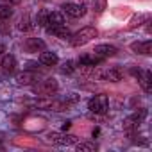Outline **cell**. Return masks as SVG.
<instances>
[{
	"mask_svg": "<svg viewBox=\"0 0 152 152\" xmlns=\"http://www.w3.org/2000/svg\"><path fill=\"white\" fill-rule=\"evenodd\" d=\"M4 52H6V47H4V45H2V43H0V56H2V54H4Z\"/></svg>",
	"mask_w": 152,
	"mask_h": 152,
	"instance_id": "cell-24",
	"label": "cell"
},
{
	"mask_svg": "<svg viewBox=\"0 0 152 152\" xmlns=\"http://www.w3.org/2000/svg\"><path fill=\"white\" fill-rule=\"evenodd\" d=\"M47 31H48V34H52V36H56V38H59V39H70V36H72V32H70V29L63 23V25H54V27H47Z\"/></svg>",
	"mask_w": 152,
	"mask_h": 152,
	"instance_id": "cell-11",
	"label": "cell"
},
{
	"mask_svg": "<svg viewBox=\"0 0 152 152\" xmlns=\"http://www.w3.org/2000/svg\"><path fill=\"white\" fill-rule=\"evenodd\" d=\"M131 50L134 54H141V56H148L152 54V41L150 39H145V41H134L131 45Z\"/></svg>",
	"mask_w": 152,
	"mask_h": 152,
	"instance_id": "cell-10",
	"label": "cell"
},
{
	"mask_svg": "<svg viewBox=\"0 0 152 152\" xmlns=\"http://www.w3.org/2000/svg\"><path fill=\"white\" fill-rule=\"evenodd\" d=\"M34 81H36V75H34L32 72H29V70H25V72H22V73H18V75H16V83H18L20 86L32 84Z\"/></svg>",
	"mask_w": 152,
	"mask_h": 152,
	"instance_id": "cell-15",
	"label": "cell"
},
{
	"mask_svg": "<svg viewBox=\"0 0 152 152\" xmlns=\"http://www.w3.org/2000/svg\"><path fill=\"white\" fill-rule=\"evenodd\" d=\"M0 66H2V72L11 75L16 72V57L13 54H4L2 56V61H0Z\"/></svg>",
	"mask_w": 152,
	"mask_h": 152,
	"instance_id": "cell-9",
	"label": "cell"
},
{
	"mask_svg": "<svg viewBox=\"0 0 152 152\" xmlns=\"http://www.w3.org/2000/svg\"><path fill=\"white\" fill-rule=\"evenodd\" d=\"M2 2L7 6H15V4H20V0H2Z\"/></svg>",
	"mask_w": 152,
	"mask_h": 152,
	"instance_id": "cell-23",
	"label": "cell"
},
{
	"mask_svg": "<svg viewBox=\"0 0 152 152\" xmlns=\"http://www.w3.org/2000/svg\"><path fill=\"white\" fill-rule=\"evenodd\" d=\"M97 36H99V32H97L95 27H84L79 32H75L73 36H70V39H72V45L73 47H83V45L90 43L91 39H95Z\"/></svg>",
	"mask_w": 152,
	"mask_h": 152,
	"instance_id": "cell-1",
	"label": "cell"
},
{
	"mask_svg": "<svg viewBox=\"0 0 152 152\" xmlns=\"http://www.w3.org/2000/svg\"><path fill=\"white\" fill-rule=\"evenodd\" d=\"M61 9H63L68 16H72V18H83V16L86 15V6H83V4L66 2V4L61 6Z\"/></svg>",
	"mask_w": 152,
	"mask_h": 152,
	"instance_id": "cell-7",
	"label": "cell"
},
{
	"mask_svg": "<svg viewBox=\"0 0 152 152\" xmlns=\"http://www.w3.org/2000/svg\"><path fill=\"white\" fill-rule=\"evenodd\" d=\"M131 73L138 79V83H140V86H141V90L145 93L152 91V73L148 70H145V72H141V70H131Z\"/></svg>",
	"mask_w": 152,
	"mask_h": 152,
	"instance_id": "cell-5",
	"label": "cell"
},
{
	"mask_svg": "<svg viewBox=\"0 0 152 152\" xmlns=\"http://www.w3.org/2000/svg\"><path fill=\"white\" fill-rule=\"evenodd\" d=\"M75 148H77L79 152H95L99 147H97L95 143H90V141H86V143H77V147H75Z\"/></svg>",
	"mask_w": 152,
	"mask_h": 152,
	"instance_id": "cell-19",
	"label": "cell"
},
{
	"mask_svg": "<svg viewBox=\"0 0 152 152\" xmlns=\"http://www.w3.org/2000/svg\"><path fill=\"white\" fill-rule=\"evenodd\" d=\"M11 15H13L11 6H7V4H2V6H0V20H9Z\"/></svg>",
	"mask_w": 152,
	"mask_h": 152,
	"instance_id": "cell-20",
	"label": "cell"
},
{
	"mask_svg": "<svg viewBox=\"0 0 152 152\" xmlns=\"http://www.w3.org/2000/svg\"><path fill=\"white\" fill-rule=\"evenodd\" d=\"M39 63L43 64V66H56L57 63H59V57H57V54L56 52H41L39 54Z\"/></svg>",
	"mask_w": 152,
	"mask_h": 152,
	"instance_id": "cell-13",
	"label": "cell"
},
{
	"mask_svg": "<svg viewBox=\"0 0 152 152\" xmlns=\"http://www.w3.org/2000/svg\"><path fill=\"white\" fill-rule=\"evenodd\" d=\"M25 50L31 52V54L43 52V50H45V41L39 39V38H29V39L25 41Z\"/></svg>",
	"mask_w": 152,
	"mask_h": 152,
	"instance_id": "cell-12",
	"label": "cell"
},
{
	"mask_svg": "<svg viewBox=\"0 0 152 152\" xmlns=\"http://www.w3.org/2000/svg\"><path fill=\"white\" fill-rule=\"evenodd\" d=\"M57 81L56 79H45L41 83H38L34 86V93H38L39 97H52L57 91Z\"/></svg>",
	"mask_w": 152,
	"mask_h": 152,
	"instance_id": "cell-3",
	"label": "cell"
},
{
	"mask_svg": "<svg viewBox=\"0 0 152 152\" xmlns=\"http://www.w3.org/2000/svg\"><path fill=\"white\" fill-rule=\"evenodd\" d=\"M0 32H2V34H9V32H11V29H9L6 23H0Z\"/></svg>",
	"mask_w": 152,
	"mask_h": 152,
	"instance_id": "cell-22",
	"label": "cell"
},
{
	"mask_svg": "<svg viewBox=\"0 0 152 152\" xmlns=\"http://www.w3.org/2000/svg\"><path fill=\"white\" fill-rule=\"evenodd\" d=\"M64 23V16L61 11H50L48 13V25L47 27H54V25H63Z\"/></svg>",
	"mask_w": 152,
	"mask_h": 152,
	"instance_id": "cell-16",
	"label": "cell"
},
{
	"mask_svg": "<svg viewBox=\"0 0 152 152\" xmlns=\"http://www.w3.org/2000/svg\"><path fill=\"white\" fill-rule=\"evenodd\" d=\"M32 27H34V25H32L29 15H25V16L20 18V22H18V31H22V32H29V31H32Z\"/></svg>",
	"mask_w": 152,
	"mask_h": 152,
	"instance_id": "cell-17",
	"label": "cell"
},
{
	"mask_svg": "<svg viewBox=\"0 0 152 152\" xmlns=\"http://www.w3.org/2000/svg\"><path fill=\"white\" fill-rule=\"evenodd\" d=\"M102 63V57L95 56V54H84L79 57V64L81 66H99Z\"/></svg>",
	"mask_w": 152,
	"mask_h": 152,
	"instance_id": "cell-14",
	"label": "cell"
},
{
	"mask_svg": "<svg viewBox=\"0 0 152 152\" xmlns=\"http://www.w3.org/2000/svg\"><path fill=\"white\" fill-rule=\"evenodd\" d=\"M36 23H38L39 27H45V29H47V25H48V11H45V9L38 11V15H36Z\"/></svg>",
	"mask_w": 152,
	"mask_h": 152,
	"instance_id": "cell-18",
	"label": "cell"
},
{
	"mask_svg": "<svg viewBox=\"0 0 152 152\" xmlns=\"http://www.w3.org/2000/svg\"><path fill=\"white\" fill-rule=\"evenodd\" d=\"M75 70H77V66H75L73 61H64V63L61 64V72H63V73H73Z\"/></svg>",
	"mask_w": 152,
	"mask_h": 152,
	"instance_id": "cell-21",
	"label": "cell"
},
{
	"mask_svg": "<svg viewBox=\"0 0 152 152\" xmlns=\"http://www.w3.org/2000/svg\"><path fill=\"white\" fill-rule=\"evenodd\" d=\"M48 140L56 145H73L77 143V136L73 134H64V132H57V131H52L48 132Z\"/></svg>",
	"mask_w": 152,
	"mask_h": 152,
	"instance_id": "cell-6",
	"label": "cell"
},
{
	"mask_svg": "<svg viewBox=\"0 0 152 152\" xmlns=\"http://www.w3.org/2000/svg\"><path fill=\"white\" fill-rule=\"evenodd\" d=\"M88 109H90L91 113L106 115V113H107V109H109V99H107V95L100 93V95L91 97V99H90V102H88Z\"/></svg>",
	"mask_w": 152,
	"mask_h": 152,
	"instance_id": "cell-2",
	"label": "cell"
},
{
	"mask_svg": "<svg viewBox=\"0 0 152 152\" xmlns=\"http://www.w3.org/2000/svg\"><path fill=\"white\" fill-rule=\"evenodd\" d=\"M116 52H118V48H116L115 45H109V43H100V45H97V47L93 48V54L99 56V57H102V59L111 57V56H115Z\"/></svg>",
	"mask_w": 152,
	"mask_h": 152,
	"instance_id": "cell-8",
	"label": "cell"
},
{
	"mask_svg": "<svg viewBox=\"0 0 152 152\" xmlns=\"http://www.w3.org/2000/svg\"><path fill=\"white\" fill-rule=\"evenodd\" d=\"M93 75H97L102 81H109V83L122 81V72L118 68H99V70H93Z\"/></svg>",
	"mask_w": 152,
	"mask_h": 152,
	"instance_id": "cell-4",
	"label": "cell"
}]
</instances>
